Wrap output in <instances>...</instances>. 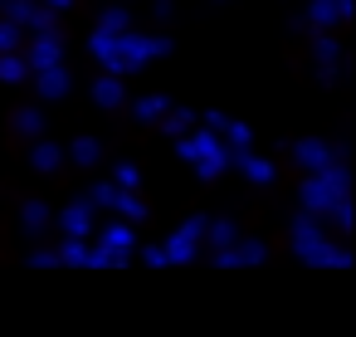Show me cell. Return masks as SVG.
Listing matches in <instances>:
<instances>
[{"mask_svg":"<svg viewBox=\"0 0 356 337\" xmlns=\"http://www.w3.org/2000/svg\"><path fill=\"white\" fill-rule=\"evenodd\" d=\"M176 152H181L186 162H195L205 181H215L225 166H234V157L225 152V142H220V137H210V127H205V132H195V137H186V132H181V147H176Z\"/></svg>","mask_w":356,"mask_h":337,"instance_id":"cell-1","label":"cell"},{"mask_svg":"<svg viewBox=\"0 0 356 337\" xmlns=\"http://www.w3.org/2000/svg\"><path fill=\"white\" fill-rule=\"evenodd\" d=\"M147 59H152V35L118 30V35H113V45H108V59H103V69H108V74H137Z\"/></svg>","mask_w":356,"mask_h":337,"instance_id":"cell-2","label":"cell"},{"mask_svg":"<svg viewBox=\"0 0 356 337\" xmlns=\"http://www.w3.org/2000/svg\"><path fill=\"white\" fill-rule=\"evenodd\" d=\"M293 249H298V259L302 264H317V269H327V259H332V240L322 235V225H317V215H298L293 220Z\"/></svg>","mask_w":356,"mask_h":337,"instance_id":"cell-3","label":"cell"},{"mask_svg":"<svg viewBox=\"0 0 356 337\" xmlns=\"http://www.w3.org/2000/svg\"><path fill=\"white\" fill-rule=\"evenodd\" d=\"M64 64V49H59V35H35L30 54H25V69L30 74H44V69H59Z\"/></svg>","mask_w":356,"mask_h":337,"instance_id":"cell-4","label":"cell"},{"mask_svg":"<svg viewBox=\"0 0 356 337\" xmlns=\"http://www.w3.org/2000/svg\"><path fill=\"white\" fill-rule=\"evenodd\" d=\"M59 230H64L69 240H88V230H93V205H88V196H83V201H74V205L64 210Z\"/></svg>","mask_w":356,"mask_h":337,"instance_id":"cell-5","label":"cell"},{"mask_svg":"<svg viewBox=\"0 0 356 337\" xmlns=\"http://www.w3.org/2000/svg\"><path fill=\"white\" fill-rule=\"evenodd\" d=\"M346 15H351V0H307V20L317 30H327V25L346 20Z\"/></svg>","mask_w":356,"mask_h":337,"instance_id":"cell-6","label":"cell"},{"mask_svg":"<svg viewBox=\"0 0 356 337\" xmlns=\"http://www.w3.org/2000/svg\"><path fill=\"white\" fill-rule=\"evenodd\" d=\"M161 249H166V264H191V259L200 254V235H191V230L181 225V230H176Z\"/></svg>","mask_w":356,"mask_h":337,"instance_id":"cell-7","label":"cell"},{"mask_svg":"<svg viewBox=\"0 0 356 337\" xmlns=\"http://www.w3.org/2000/svg\"><path fill=\"white\" fill-rule=\"evenodd\" d=\"M103 249H108V254H113V259L122 264V259H127V254L137 249V240H132V225H127V220L108 225V230H103Z\"/></svg>","mask_w":356,"mask_h":337,"instance_id":"cell-8","label":"cell"},{"mask_svg":"<svg viewBox=\"0 0 356 337\" xmlns=\"http://www.w3.org/2000/svg\"><path fill=\"white\" fill-rule=\"evenodd\" d=\"M215 264H264V244L259 240H239V244H225L220 254H215Z\"/></svg>","mask_w":356,"mask_h":337,"instance_id":"cell-9","label":"cell"},{"mask_svg":"<svg viewBox=\"0 0 356 337\" xmlns=\"http://www.w3.org/2000/svg\"><path fill=\"white\" fill-rule=\"evenodd\" d=\"M293 157H298V166H302V171H317V166H327L337 152H332L327 142H312V137H307V142H298V147H293Z\"/></svg>","mask_w":356,"mask_h":337,"instance_id":"cell-10","label":"cell"},{"mask_svg":"<svg viewBox=\"0 0 356 337\" xmlns=\"http://www.w3.org/2000/svg\"><path fill=\"white\" fill-rule=\"evenodd\" d=\"M113 210L127 220V225H137V220H147V201L137 196V191H122L118 186V196H113Z\"/></svg>","mask_w":356,"mask_h":337,"instance_id":"cell-11","label":"cell"},{"mask_svg":"<svg viewBox=\"0 0 356 337\" xmlns=\"http://www.w3.org/2000/svg\"><path fill=\"white\" fill-rule=\"evenodd\" d=\"M220 132H225L220 142H225V152H229V157H239V152H249V142H254V132H249V123H229V118H225V127H220Z\"/></svg>","mask_w":356,"mask_h":337,"instance_id":"cell-12","label":"cell"},{"mask_svg":"<svg viewBox=\"0 0 356 337\" xmlns=\"http://www.w3.org/2000/svg\"><path fill=\"white\" fill-rule=\"evenodd\" d=\"M93 98L103 103V108H118L127 93H122V74H103L98 84H93Z\"/></svg>","mask_w":356,"mask_h":337,"instance_id":"cell-13","label":"cell"},{"mask_svg":"<svg viewBox=\"0 0 356 337\" xmlns=\"http://www.w3.org/2000/svg\"><path fill=\"white\" fill-rule=\"evenodd\" d=\"M35 84H40V98H64V93H69V74H64V69L35 74Z\"/></svg>","mask_w":356,"mask_h":337,"instance_id":"cell-14","label":"cell"},{"mask_svg":"<svg viewBox=\"0 0 356 337\" xmlns=\"http://www.w3.org/2000/svg\"><path fill=\"white\" fill-rule=\"evenodd\" d=\"M234 162H239V171H244V176H249L254 186H268V181H273V166H268L264 157H244V152H239Z\"/></svg>","mask_w":356,"mask_h":337,"instance_id":"cell-15","label":"cell"},{"mask_svg":"<svg viewBox=\"0 0 356 337\" xmlns=\"http://www.w3.org/2000/svg\"><path fill=\"white\" fill-rule=\"evenodd\" d=\"M20 79H30V69H25V59L15 49H6L0 54V84H20Z\"/></svg>","mask_w":356,"mask_h":337,"instance_id":"cell-16","label":"cell"},{"mask_svg":"<svg viewBox=\"0 0 356 337\" xmlns=\"http://www.w3.org/2000/svg\"><path fill=\"white\" fill-rule=\"evenodd\" d=\"M312 54H317V64L327 69V79H337V59H341V49H337V40H327V35H322V40L312 45Z\"/></svg>","mask_w":356,"mask_h":337,"instance_id":"cell-17","label":"cell"},{"mask_svg":"<svg viewBox=\"0 0 356 337\" xmlns=\"http://www.w3.org/2000/svg\"><path fill=\"white\" fill-rule=\"evenodd\" d=\"M20 215H25V220H20V225H25V235H44V230H49V210H44L40 201H30Z\"/></svg>","mask_w":356,"mask_h":337,"instance_id":"cell-18","label":"cell"},{"mask_svg":"<svg viewBox=\"0 0 356 337\" xmlns=\"http://www.w3.org/2000/svg\"><path fill=\"white\" fill-rule=\"evenodd\" d=\"M171 103L161 98V93H147V98H137V118L142 123H161V113H166Z\"/></svg>","mask_w":356,"mask_h":337,"instance_id":"cell-19","label":"cell"},{"mask_svg":"<svg viewBox=\"0 0 356 337\" xmlns=\"http://www.w3.org/2000/svg\"><path fill=\"white\" fill-rule=\"evenodd\" d=\"M200 240H210L215 249H225V244H234V225H229V220H215V225L205 220V235H200Z\"/></svg>","mask_w":356,"mask_h":337,"instance_id":"cell-20","label":"cell"},{"mask_svg":"<svg viewBox=\"0 0 356 337\" xmlns=\"http://www.w3.org/2000/svg\"><path fill=\"white\" fill-rule=\"evenodd\" d=\"M15 127H20L25 137H40V132H44V113H40V108H25V113H15Z\"/></svg>","mask_w":356,"mask_h":337,"instance_id":"cell-21","label":"cell"},{"mask_svg":"<svg viewBox=\"0 0 356 337\" xmlns=\"http://www.w3.org/2000/svg\"><path fill=\"white\" fill-rule=\"evenodd\" d=\"M30 166H35V171H54V166H59V147L40 142V147L30 152Z\"/></svg>","mask_w":356,"mask_h":337,"instance_id":"cell-22","label":"cell"},{"mask_svg":"<svg viewBox=\"0 0 356 337\" xmlns=\"http://www.w3.org/2000/svg\"><path fill=\"white\" fill-rule=\"evenodd\" d=\"M98 25L118 35V30H132V15H127V6H113V10H103V20H98Z\"/></svg>","mask_w":356,"mask_h":337,"instance_id":"cell-23","label":"cell"},{"mask_svg":"<svg viewBox=\"0 0 356 337\" xmlns=\"http://www.w3.org/2000/svg\"><path fill=\"white\" fill-rule=\"evenodd\" d=\"M161 118H166V132H171V137H181V132H191V127H195V113H186V108H181V113H171V108H166Z\"/></svg>","mask_w":356,"mask_h":337,"instance_id":"cell-24","label":"cell"},{"mask_svg":"<svg viewBox=\"0 0 356 337\" xmlns=\"http://www.w3.org/2000/svg\"><path fill=\"white\" fill-rule=\"evenodd\" d=\"M69 157H74L79 166H93V162H98V142H93V137H79V142L69 147Z\"/></svg>","mask_w":356,"mask_h":337,"instance_id":"cell-25","label":"cell"},{"mask_svg":"<svg viewBox=\"0 0 356 337\" xmlns=\"http://www.w3.org/2000/svg\"><path fill=\"white\" fill-rule=\"evenodd\" d=\"M327 215H332L337 230H351V201H346V196H337V201L327 205Z\"/></svg>","mask_w":356,"mask_h":337,"instance_id":"cell-26","label":"cell"},{"mask_svg":"<svg viewBox=\"0 0 356 337\" xmlns=\"http://www.w3.org/2000/svg\"><path fill=\"white\" fill-rule=\"evenodd\" d=\"M137 181H142V171H137L132 162H122V166L113 171V186H122V191H137Z\"/></svg>","mask_w":356,"mask_h":337,"instance_id":"cell-27","label":"cell"},{"mask_svg":"<svg viewBox=\"0 0 356 337\" xmlns=\"http://www.w3.org/2000/svg\"><path fill=\"white\" fill-rule=\"evenodd\" d=\"M6 49H20V25L15 20H0V54Z\"/></svg>","mask_w":356,"mask_h":337,"instance_id":"cell-28","label":"cell"},{"mask_svg":"<svg viewBox=\"0 0 356 337\" xmlns=\"http://www.w3.org/2000/svg\"><path fill=\"white\" fill-rule=\"evenodd\" d=\"M327 269H351V249L332 244V259H327Z\"/></svg>","mask_w":356,"mask_h":337,"instance_id":"cell-29","label":"cell"},{"mask_svg":"<svg viewBox=\"0 0 356 337\" xmlns=\"http://www.w3.org/2000/svg\"><path fill=\"white\" fill-rule=\"evenodd\" d=\"M142 259H147V264H156V269H161V264H166V249H161V244H147V249H142Z\"/></svg>","mask_w":356,"mask_h":337,"instance_id":"cell-30","label":"cell"},{"mask_svg":"<svg viewBox=\"0 0 356 337\" xmlns=\"http://www.w3.org/2000/svg\"><path fill=\"white\" fill-rule=\"evenodd\" d=\"M30 264H40V269H49V264H59V254H54V249H40V254H30Z\"/></svg>","mask_w":356,"mask_h":337,"instance_id":"cell-31","label":"cell"},{"mask_svg":"<svg viewBox=\"0 0 356 337\" xmlns=\"http://www.w3.org/2000/svg\"><path fill=\"white\" fill-rule=\"evenodd\" d=\"M44 6H49V10L59 15V10H69V6H74V0H44Z\"/></svg>","mask_w":356,"mask_h":337,"instance_id":"cell-32","label":"cell"},{"mask_svg":"<svg viewBox=\"0 0 356 337\" xmlns=\"http://www.w3.org/2000/svg\"><path fill=\"white\" fill-rule=\"evenodd\" d=\"M0 6H6V0H0Z\"/></svg>","mask_w":356,"mask_h":337,"instance_id":"cell-33","label":"cell"}]
</instances>
